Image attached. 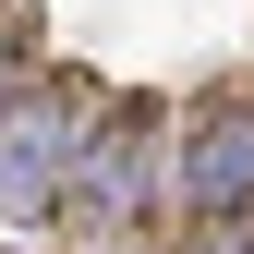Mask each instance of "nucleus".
<instances>
[{
	"mask_svg": "<svg viewBox=\"0 0 254 254\" xmlns=\"http://www.w3.org/2000/svg\"><path fill=\"white\" fill-rule=\"evenodd\" d=\"M170 194H182V218H242L254 206V109L242 97H206L194 109V133L170 157Z\"/></svg>",
	"mask_w": 254,
	"mask_h": 254,
	"instance_id": "f03ea898",
	"label": "nucleus"
},
{
	"mask_svg": "<svg viewBox=\"0 0 254 254\" xmlns=\"http://www.w3.org/2000/svg\"><path fill=\"white\" fill-rule=\"evenodd\" d=\"M73 121H85V85H49V97H12L0 109V218H49L61 206V182H73Z\"/></svg>",
	"mask_w": 254,
	"mask_h": 254,
	"instance_id": "f257e3e1",
	"label": "nucleus"
},
{
	"mask_svg": "<svg viewBox=\"0 0 254 254\" xmlns=\"http://www.w3.org/2000/svg\"><path fill=\"white\" fill-rule=\"evenodd\" d=\"M0 109H12V12H0Z\"/></svg>",
	"mask_w": 254,
	"mask_h": 254,
	"instance_id": "7ed1b4c3",
	"label": "nucleus"
}]
</instances>
